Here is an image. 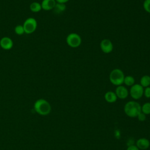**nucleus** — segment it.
Masks as SVG:
<instances>
[{
  "instance_id": "nucleus-12",
  "label": "nucleus",
  "mask_w": 150,
  "mask_h": 150,
  "mask_svg": "<svg viewBox=\"0 0 150 150\" xmlns=\"http://www.w3.org/2000/svg\"><path fill=\"white\" fill-rule=\"evenodd\" d=\"M104 98L107 103H113L117 101V97L114 92L111 91H108L105 93L104 95Z\"/></svg>"
},
{
  "instance_id": "nucleus-21",
  "label": "nucleus",
  "mask_w": 150,
  "mask_h": 150,
  "mask_svg": "<svg viewBox=\"0 0 150 150\" xmlns=\"http://www.w3.org/2000/svg\"><path fill=\"white\" fill-rule=\"evenodd\" d=\"M137 117L139 121H144L146 120V115L142 112H141Z\"/></svg>"
},
{
  "instance_id": "nucleus-25",
  "label": "nucleus",
  "mask_w": 150,
  "mask_h": 150,
  "mask_svg": "<svg viewBox=\"0 0 150 150\" xmlns=\"http://www.w3.org/2000/svg\"><path fill=\"white\" fill-rule=\"evenodd\" d=\"M144 1H145V0H144Z\"/></svg>"
},
{
  "instance_id": "nucleus-4",
  "label": "nucleus",
  "mask_w": 150,
  "mask_h": 150,
  "mask_svg": "<svg viewBox=\"0 0 150 150\" xmlns=\"http://www.w3.org/2000/svg\"><path fill=\"white\" fill-rule=\"evenodd\" d=\"M66 43L71 47L76 48L79 47L81 43L80 36L76 33H71L66 37Z\"/></svg>"
},
{
  "instance_id": "nucleus-1",
  "label": "nucleus",
  "mask_w": 150,
  "mask_h": 150,
  "mask_svg": "<svg viewBox=\"0 0 150 150\" xmlns=\"http://www.w3.org/2000/svg\"><path fill=\"white\" fill-rule=\"evenodd\" d=\"M33 108L36 112L40 115H47L52 111V107L50 103L43 98L37 100L33 105Z\"/></svg>"
},
{
  "instance_id": "nucleus-10",
  "label": "nucleus",
  "mask_w": 150,
  "mask_h": 150,
  "mask_svg": "<svg viewBox=\"0 0 150 150\" xmlns=\"http://www.w3.org/2000/svg\"><path fill=\"white\" fill-rule=\"evenodd\" d=\"M136 146L139 149L145 150L149 147L150 142L145 138H141L137 141Z\"/></svg>"
},
{
  "instance_id": "nucleus-2",
  "label": "nucleus",
  "mask_w": 150,
  "mask_h": 150,
  "mask_svg": "<svg viewBox=\"0 0 150 150\" xmlns=\"http://www.w3.org/2000/svg\"><path fill=\"white\" fill-rule=\"evenodd\" d=\"M124 110L127 116L131 118H135L141 112V106L137 101H129L125 104Z\"/></svg>"
},
{
  "instance_id": "nucleus-13",
  "label": "nucleus",
  "mask_w": 150,
  "mask_h": 150,
  "mask_svg": "<svg viewBox=\"0 0 150 150\" xmlns=\"http://www.w3.org/2000/svg\"><path fill=\"white\" fill-rule=\"evenodd\" d=\"M143 87H147L150 86V76L148 75L143 76L140 79V84Z\"/></svg>"
},
{
  "instance_id": "nucleus-17",
  "label": "nucleus",
  "mask_w": 150,
  "mask_h": 150,
  "mask_svg": "<svg viewBox=\"0 0 150 150\" xmlns=\"http://www.w3.org/2000/svg\"><path fill=\"white\" fill-rule=\"evenodd\" d=\"M141 112L145 115L150 114V103L147 102L144 103L141 106Z\"/></svg>"
},
{
  "instance_id": "nucleus-14",
  "label": "nucleus",
  "mask_w": 150,
  "mask_h": 150,
  "mask_svg": "<svg viewBox=\"0 0 150 150\" xmlns=\"http://www.w3.org/2000/svg\"><path fill=\"white\" fill-rule=\"evenodd\" d=\"M29 8L32 12H35V13L39 12L42 9L41 4L37 2H33L30 4L29 6Z\"/></svg>"
},
{
  "instance_id": "nucleus-18",
  "label": "nucleus",
  "mask_w": 150,
  "mask_h": 150,
  "mask_svg": "<svg viewBox=\"0 0 150 150\" xmlns=\"http://www.w3.org/2000/svg\"><path fill=\"white\" fill-rule=\"evenodd\" d=\"M14 30L15 33L18 35H22L25 33L23 26V25H16L15 28Z\"/></svg>"
},
{
  "instance_id": "nucleus-23",
  "label": "nucleus",
  "mask_w": 150,
  "mask_h": 150,
  "mask_svg": "<svg viewBox=\"0 0 150 150\" xmlns=\"http://www.w3.org/2000/svg\"><path fill=\"white\" fill-rule=\"evenodd\" d=\"M115 136L117 138H119L120 137V132L119 130L117 129V130L115 131Z\"/></svg>"
},
{
  "instance_id": "nucleus-26",
  "label": "nucleus",
  "mask_w": 150,
  "mask_h": 150,
  "mask_svg": "<svg viewBox=\"0 0 150 150\" xmlns=\"http://www.w3.org/2000/svg\"></svg>"
},
{
  "instance_id": "nucleus-5",
  "label": "nucleus",
  "mask_w": 150,
  "mask_h": 150,
  "mask_svg": "<svg viewBox=\"0 0 150 150\" xmlns=\"http://www.w3.org/2000/svg\"><path fill=\"white\" fill-rule=\"evenodd\" d=\"M25 33L27 34H30L34 32L38 26V23L36 20L33 18H29L26 19L23 25Z\"/></svg>"
},
{
  "instance_id": "nucleus-6",
  "label": "nucleus",
  "mask_w": 150,
  "mask_h": 150,
  "mask_svg": "<svg viewBox=\"0 0 150 150\" xmlns=\"http://www.w3.org/2000/svg\"><path fill=\"white\" fill-rule=\"evenodd\" d=\"M144 87L139 84H134L129 90V94L134 100L141 98L144 95Z\"/></svg>"
},
{
  "instance_id": "nucleus-20",
  "label": "nucleus",
  "mask_w": 150,
  "mask_h": 150,
  "mask_svg": "<svg viewBox=\"0 0 150 150\" xmlns=\"http://www.w3.org/2000/svg\"><path fill=\"white\" fill-rule=\"evenodd\" d=\"M144 95L147 98H150V87H145L144 90Z\"/></svg>"
},
{
  "instance_id": "nucleus-9",
  "label": "nucleus",
  "mask_w": 150,
  "mask_h": 150,
  "mask_svg": "<svg viewBox=\"0 0 150 150\" xmlns=\"http://www.w3.org/2000/svg\"><path fill=\"white\" fill-rule=\"evenodd\" d=\"M13 45V41L9 37L5 36L0 40V46L4 50H10L12 48Z\"/></svg>"
},
{
  "instance_id": "nucleus-8",
  "label": "nucleus",
  "mask_w": 150,
  "mask_h": 150,
  "mask_svg": "<svg viewBox=\"0 0 150 150\" xmlns=\"http://www.w3.org/2000/svg\"><path fill=\"white\" fill-rule=\"evenodd\" d=\"M115 93L117 98L121 100H124L128 96L129 92L128 89L125 87L121 85L117 87Z\"/></svg>"
},
{
  "instance_id": "nucleus-11",
  "label": "nucleus",
  "mask_w": 150,
  "mask_h": 150,
  "mask_svg": "<svg viewBox=\"0 0 150 150\" xmlns=\"http://www.w3.org/2000/svg\"><path fill=\"white\" fill-rule=\"evenodd\" d=\"M56 2L55 0H43L41 3L42 9L45 11L53 9Z\"/></svg>"
},
{
  "instance_id": "nucleus-19",
  "label": "nucleus",
  "mask_w": 150,
  "mask_h": 150,
  "mask_svg": "<svg viewBox=\"0 0 150 150\" xmlns=\"http://www.w3.org/2000/svg\"><path fill=\"white\" fill-rule=\"evenodd\" d=\"M143 8L144 10L150 13V0H145L143 3Z\"/></svg>"
},
{
  "instance_id": "nucleus-7",
  "label": "nucleus",
  "mask_w": 150,
  "mask_h": 150,
  "mask_svg": "<svg viewBox=\"0 0 150 150\" xmlns=\"http://www.w3.org/2000/svg\"><path fill=\"white\" fill-rule=\"evenodd\" d=\"M100 48L103 53L108 54L112 51L113 45L110 40L108 39H103L100 42Z\"/></svg>"
},
{
  "instance_id": "nucleus-24",
  "label": "nucleus",
  "mask_w": 150,
  "mask_h": 150,
  "mask_svg": "<svg viewBox=\"0 0 150 150\" xmlns=\"http://www.w3.org/2000/svg\"><path fill=\"white\" fill-rule=\"evenodd\" d=\"M57 3H60V4H66L67 2L69 0H55Z\"/></svg>"
},
{
  "instance_id": "nucleus-3",
  "label": "nucleus",
  "mask_w": 150,
  "mask_h": 150,
  "mask_svg": "<svg viewBox=\"0 0 150 150\" xmlns=\"http://www.w3.org/2000/svg\"><path fill=\"white\" fill-rule=\"evenodd\" d=\"M125 76L123 71L120 69H114L110 73L109 79L110 82L115 86H121L124 83Z\"/></svg>"
},
{
  "instance_id": "nucleus-22",
  "label": "nucleus",
  "mask_w": 150,
  "mask_h": 150,
  "mask_svg": "<svg viewBox=\"0 0 150 150\" xmlns=\"http://www.w3.org/2000/svg\"><path fill=\"white\" fill-rule=\"evenodd\" d=\"M126 150H139V149L137 148V146L136 145H132L130 146H128Z\"/></svg>"
},
{
  "instance_id": "nucleus-16",
  "label": "nucleus",
  "mask_w": 150,
  "mask_h": 150,
  "mask_svg": "<svg viewBox=\"0 0 150 150\" xmlns=\"http://www.w3.org/2000/svg\"><path fill=\"white\" fill-rule=\"evenodd\" d=\"M124 83L127 86H132L135 83V79L132 76H125L124 79Z\"/></svg>"
},
{
  "instance_id": "nucleus-15",
  "label": "nucleus",
  "mask_w": 150,
  "mask_h": 150,
  "mask_svg": "<svg viewBox=\"0 0 150 150\" xmlns=\"http://www.w3.org/2000/svg\"><path fill=\"white\" fill-rule=\"evenodd\" d=\"M66 6L65 4H60V3L56 2L53 8V10L56 13H60L64 12L66 10Z\"/></svg>"
}]
</instances>
